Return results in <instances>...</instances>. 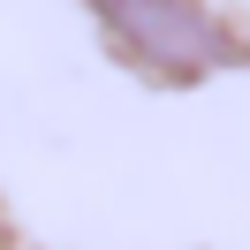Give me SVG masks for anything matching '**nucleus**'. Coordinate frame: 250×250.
I'll use <instances>...</instances> for the list:
<instances>
[{
  "instance_id": "obj_1",
  "label": "nucleus",
  "mask_w": 250,
  "mask_h": 250,
  "mask_svg": "<svg viewBox=\"0 0 250 250\" xmlns=\"http://www.w3.org/2000/svg\"><path fill=\"white\" fill-rule=\"evenodd\" d=\"M91 16L106 23V38L129 53L137 68L182 83V76H205L235 53L228 23L205 8V0H91Z\"/></svg>"
}]
</instances>
